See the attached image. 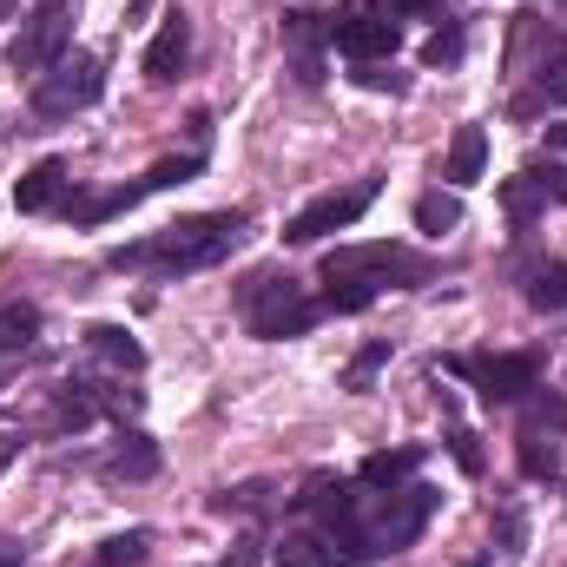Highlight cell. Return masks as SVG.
<instances>
[{
  "label": "cell",
  "instance_id": "obj_27",
  "mask_svg": "<svg viewBox=\"0 0 567 567\" xmlns=\"http://www.w3.org/2000/svg\"><path fill=\"white\" fill-rule=\"evenodd\" d=\"M145 561H152L145 535H113V542L100 548V567H145Z\"/></svg>",
  "mask_w": 567,
  "mask_h": 567
},
{
  "label": "cell",
  "instance_id": "obj_17",
  "mask_svg": "<svg viewBox=\"0 0 567 567\" xmlns=\"http://www.w3.org/2000/svg\"><path fill=\"white\" fill-rule=\"evenodd\" d=\"M502 205H508V218H515V225H535V218L548 212V192L535 185V172H515V178L502 185Z\"/></svg>",
  "mask_w": 567,
  "mask_h": 567
},
{
  "label": "cell",
  "instance_id": "obj_1",
  "mask_svg": "<svg viewBox=\"0 0 567 567\" xmlns=\"http://www.w3.org/2000/svg\"><path fill=\"white\" fill-rule=\"evenodd\" d=\"M238 238H245V212H198V218L165 225V231L145 238V245H120L106 265H113V271H158V278H178V271H205V265L231 258Z\"/></svg>",
  "mask_w": 567,
  "mask_h": 567
},
{
  "label": "cell",
  "instance_id": "obj_12",
  "mask_svg": "<svg viewBox=\"0 0 567 567\" xmlns=\"http://www.w3.org/2000/svg\"><path fill=\"white\" fill-rule=\"evenodd\" d=\"M106 475H120V482H145V475H158V449H152V435H120L113 442V455H106Z\"/></svg>",
  "mask_w": 567,
  "mask_h": 567
},
{
  "label": "cell",
  "instance_id": "obj_32",
  "mask_svg": "<svg viewBox=\"0 0 567 567\" xmlns=\"http://www.w3.org/2000/svg\"><path fill=\"white\" fill-rule=\"evenodd\" d=\"M535 172V185L548 192V205H567V165H528Z\"/></svg>",
  "mask_w": 567,
  "mask_h": 567
},
{
  "label": "cell",
  "instance_id": "obj_26",
  "mask_svg": "<svg viewBox=\"0 0 567 567\" xmlns=\"http://www.w3.org/2000/svg\"><path fill=\"white\" fill-rule=\"evenodd\" d=\"M370 303H377V290H370V284L330 278V297H323V310H343V317H350V310H370Z\"/></svg>",
  "mask_w": 567,
  "mask_h": 567
},
{
  "label": "cell",
  "instance_id": "obj_14",
  "mask_svg": "<svg viewBox=\"0 0 567 567\" xmlns=\"http://www.w3.org/2000/svg\"><path fill=\"white\" fill-rule=\"evenodd\" d=\"M482 165H488V133H482V126H462L455 145H449V172H442V178H449V185H475Z\"/></svg>",
  "mask_w": 567,
  "mask_h": 567
},
{
  "label": "cell",
  "instance_id": "obj_33",
  "mask_svg": "<svg viewBox=\"0 0 567 567\" xmlns=\"http://www.w3.org/2000/svg\"><path fill=\"white\" fill-rule=\"evenodd\" d=\"M258 548H265V542H238V555H231V567H258Z\"/></svg>",
  "mask_w": 567,
  "mask_h": 567
},
{
  "label": "cell",
  "instance_id": "obj_30",
  "mask_svg": "<svg viewBox=\"0 0 567 567\" xmlns=\"http://www.w3.org/2000/svg\"><path fill=\"white\" fill-rule=\"evenodd\" d=\"M383 363H390V343H370V350L350 363V377H343V383H350V390H363V383H370V370H383Z\"/></svg>",
  "mask_w": 567,
  "mask_h": 567
},
{
  "label": "cell",
  "instance_id": "obj_24",
  "mask_svg": "<svg viewBox=\"0 0 567 567\" xmlns=\"http://www.w3.org/2000/svg\"><path fill=\"white\" fill-rule=\"evenodd\" d=\"M205 165V152H185V158H158L152 172H145V192H165V185H185L192 172Z\"/></svg>",
  "mask_w": 567,
  "mask_h": 567
},
{
  "label": "cell",
  "instance_id": "obj_18",
  "mask_svg": "<svg viewBox=\"0 0 567 567\" xmlns=\"http://www.w3.org/2000/svg\"><path fill=\"white\" fill-rule=\"evenodd\" d=\"M455 225H462V198H455V192H423V198H416V231L442 238V231H455Z\"/></svg>",
  "mask_w": 567,
  "mask_h": 567
},
{
  "label": "cell",
  "instance_id": "obj_29",
  "mask_svg": "<svg viewBox=\"0 0 567 567\" xmlns=\"http://www.w3.org/2000/svg\"><path fill=\"white\" fill-rule=\"evenodd\" d=\"M218 508H238V515H265V508H271V482H245V488L218 495Z\"/></svg>",
  "mask_w": 567,
  "mask_h": 567
},
{
  "label": "cell",
  "instance_id": "obj_3",
  "mask_svg": "<svg viewBox=\"0 0 567 567\" xmlns=\"http://www.w3.org/2000/svg\"><path fill=\"white\" fill-rule=\"evenodd\" d=\"M100 86H106L100 53L66 47V53H60V60L33 80V113H40V120H73V113H86V106L100 100Z\"/></svg>",
  "mask_w": 567,
  "mask_h": 567
},
{
  "label": "cell",
  "instance_id": "obj_23",
  "mask_svg": "<svg viewBox=\"0 0 567 567\" xmlns=\"http://www.w3.org/2000/svg\"><path fill=\"white\" fill-rule=\"evenodd\" d=\"M542 100H555V106H567V40H555L548 53H542Z\"/></svg>",
  "mask_w": 567,
  "mask_h": 567
},
{
  "label": "cell",
  "instance_id": "obj_4",
  "mask_svg": "<svg viewBox=\"0 0 567 567\" xmlns=\"http://www.w3.org/2000/svg\"><path fill=\"white\" fill-rule=\"evenodd\" d=\"M377 178H357V185H343V192H323V198H310L290 225H284V238L290 245H317V238H330V231H350L370 205H377Z\"/></svg>",
  "mask_w": 567,
  "mask_h": 567
},
{
  "label": "cell",
  "instance_id": "obj_10",
  "mask_svg": "<svg viewBox=\"0 0 567 567\" xmlns=\"http://www.w3.org/2000/svg\"><path fill=\"white\" fill-rule=\"evenodd\" d=\"M60 198H66V165H60V158H40V165L13 185V205H20V212H53Z\"/></svg>",
  "mask_w": 567,
  "mask_h": 567
},
{
  "label": "cell",
  "instance_id": "obj_16",
  "mask_svg": "<svg viewBox=\"0 0 567 567\" xmlns=\"http://www.w3.org/2000/svg\"><path fill=\"white\" fill-rule=\"evenodd\" d=\"M542 429H555V435L567 429V396H555V390L535 383V390L522 396V435H542Z\"/></svg>",
  "mask_w": 567,
  "mask_h": 567
},
{
  "label": "cell",
  "instance_id": "obj_31",
  "mask_svg": "<svg viewBox=\"0 0 567 567\" xmlns=\"http://www.w3.org/2000/svg\"><path fill=\"white\" fill-rule=\"evenodd\" d=\"M449 449H455V468H462V475H482V449H475V435H468V429H455V435H449Z\"/></svg>",
  "mask_w": 567,
  "mask_h": 567
},
{
  "label": "cell",
  "instance_id": "obj_2",
  "mask_svg": "<svg viewBox=\"0 0 567 567\" xmlns=\"http://www.w3.org/2000/svg\"><path fill=\"white\" fill-rule=\"evenodd\" d=\"M238 310H245L251 337H265V343L303 337L317 323V303L303 297V284L290 278V271H251V278L238 284Z\"/></svg>",
  "mask_w": 567,
  "mask_h": 567
},
{
  "label": "cell",
  "instance_id": "obj_11",
  "mask_svg": "<svg viewBox=\"0 0 567 567\" xmlns=\"http://www.w3.org/2000/svg\"><path fill=\"white\" fill-rule=\"evenodd\" d=\"M416 468H423V449H383V455H370V462L357 468V482H363V488H403Z\"/></svg>",
  "mask_w": 567,
  "mask_h": 567
},
{
  "label": "cell",
  "instance_id": "obj_6",
  "mask_svg": "<svg viewBox=\"0 0 567 567\" xmlns=\"http://www.w3.org/2000/svg\"><path fill=\"white\" fill-rule=\"evenodd\" d=\"M66 40H73V20H66V7L53 0V7H40L33 20H20V40L7 47V66L40 80V73H47V66L66 53Z\"/></svg>",
  "mask_w": 567,
  "mask_h": 567
},
{
  "label": "cell",
  "instance_id": "obj_5",
  "mask_svg": "<svg viewBox=\"0 0 567 567\" xmlns=\"http://www.w3.org/2000/svg\"><path fill=\"white\" fill-rule=\"evenodd\" d=\"M323 278H357V284H370V290H383L390 278L423 284L429 271L403 251V245H337V251L323 258Z\"/></svg>",
  "mask_w": 567,
  "mask_h": 567
},
{
  "label": "cell",
  "instance_id": "obj_8",
  "mask_svg": "<svg viewBox=\"0 0 567 567\" xmlns=\"http://www.w3.org/2000/svg\"><path fill=\"white\" fill-rule=\"evenodd\" d=\"M330 40H337V53H343V60L370 66V60H390L403 33H396V20H390V13H343V20L330 27Z\"/></svg>",
  "mask_w": 567,
  "mask_h": 567
},
{
  "label": "cell",
  "instance_id": "obj_9",
  "mask_svg": "<svg viewBox=\"0 0 567 567\" xmlns=\"http://www.w3.org/2000/svg\"><path fill=\"white\" fill-rule=\"evenodd\" d=\"M185 53H192V20L172 7L165 20H158V33H152V47H145V80L152 86H165V80H178V66H185Z\"/></svg>",
  "mask_w": 567,
  "mask_h": 567
},
{
  "label": "cell",
  "instance_id": "obj_34",
  "mask_svg": "<svg viewBox=\"0 0 567 567\" xmlns=\"http://www.w3.org/2000/svg\"><path fill=\"white\" fill-rule=\"evenodd\" d=\"M13 7H20V0H0V20H7V13H13Z\"/></svg>",
  "mask_w": 567,
  "mask_h": 567
},
{
  "label": "cell",
  "instance_id": "obj_28",
  "mask_svg": "<svg viewBox=\"0 0 567 567\" xmlns=\"http://www.w3.org/2000/svg\"><path fill=\"white\" fill-rule=\"evenodd\" d=\"M357 86H370V93H410V80H403L390 60H370V66H357Z\"/></svg>",
  "mask_w": 567,
  "mask_h": 567
},
{
  "label": "cell",
  "instance_id": "obj_13",
  "mask_svg": "<svg viewBox=\"0 0 567 567\" xmlns=\"http://www.w3.org/2000/svg\"><path fill=\"white\" fill-rule=\"evenodd\" d=\"M145 198V178L140 185H120V192H86V198H66V218L73 225H100V218H113V212H133Z\"/></svg>",
  "mask_w": 567,
  "mask_h": 567
},
{
  "label": "cell",
  "instance_id": "obj_15",
  "mask_svg": "<svg viewBox=\"0 0 567 567\" xmlns=\"http://www.w3.org/2000/svg\"><path fill=\"white\" fill-rule=\"evenodd\" d=\"M86 350L100 357V363H113V370H140L145 350L133 343V330H120V323H93L86 330Z\"/></svg>",
  "mask_w": 567,
  "mask_h": 567
},
{
  "label": "cell",
  "instance_id": "obj_7",
  "mask_svg": "<svg viewBox=\"0 0 567 567\" xmlns=\"http://www.w3.org/2000/svg\"><path fill=\"white\" fill-rule=\"evenodd\" d=\"M455 377L482 390V403H522L535 390V357H449Z\"/></svg>",
  "mask_w": 567,
  "mask_h": 567
},
{
  "label": "cell",
  "instance_id": "obj_21",
  "mask_svg": "<svg viewBox=\"0 0 567 567\" xmlns=\"http://www.w3.org/2000/svg\"><path fill=\"white\" fill-rule=\"evenodd\" d=\"M515 462H522V475H528V482H555V468H561V455H555V442H542V435H522V449H515Z\"/></svg>",
  "mask_w": 567,
  "mask_h": 567
},
{
  "label": "cell",
  "instance_id": "obj_19",
  "mask_svg": "<svg viewBox=\"0 0 567 567\" xmlns=\"http://www.w3.org/2000/svg\"><path fill=\"white\" fill-rule=\"evenodd\" d=\"M271 561H278V567H330V542L297 528V535H284V542H278V555H271Z\"/></svg>",
  "mask_w": 567,
  "mask_h": 567
},
{
  "label": "cell",
  "instance_id": "obj_22",
  "mask_svg": "<svg viewBox=\"0 0 567 567\" xmlns=\"http://www.w3.org/2000/svg\"><path fill=\"white\" fill-rule=\"evenodd\" d=\"M33 330H40V310H33V303H7V310H0V350H27Z\"/></svg>",
  "mask_w": 567,
  "mask_h": 567
},
{
  "label": "cell",
  "instance_id": "obj_20",
  "mask_svg": "<svg viewBox=\"0 0 567 567\" xmlns=\"http://www.w3.org/2000/svg\"><path fill=\"white\" fill-rule=\"evenodd\" d=\"M528 303H535V310H548V317L567 310V265H542V271L528 278Z\"/></svg>",
  "mask_w": 567,
  "mask_h": 567
},
{
  "label": "cell",
  "instance_id": "obj_25",
  "mask_svg": "<svg viewBox=\"0 0 567 567\" xmlns=\"http://www.w3.org/2000/svg\"><path fill=\"white\" fill-rule=\"evenodd\" d=\"M423 60H429V66H455V60H462V20H449V27H435V33H429Z\"/></svg>",
  "mask_w": 567,
  "mask_h": 567
}]
</instances>
